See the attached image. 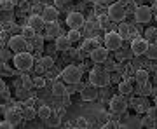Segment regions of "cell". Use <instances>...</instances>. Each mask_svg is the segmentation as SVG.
I'll return each instance as SVG.
<instances>
[{"label":"cell","instance_id":"1","mask_svg":"<svg viewBox=\"0 0 157 129\" xmlns=\"http://www.w3.org/2000/svg\"><path fill=\"white\" fill-rule=\"evenodd\" d=\"M112 75H110V72H107L105 68H93L89 72V84L96 85V87H107L110 82H112V79H110Z\"/></svg>","mask_w":157,"mask_h":129},{"label":"cell","instance_id":"2","mask_svg":"<svg viewBox=\"0 0 157 129\" xmlns=\"http://www.w3.org/2000/svg\"><path fill=\"white\" fill-rule=\"evenodd\" d=\"M12 63L14 68L19 72H28L30 68L33 66V56L30 54L28 51H23V52H16L12 56Z\"/></svg>","mask_w":157,"mask_h":129},{"label":"cell","instance_id":"3","mask_svg":"<svg viewBox=\"0 0 157 129\" xmlns=\"http://www.w3.org/2000/svg\"><path fill=\"white\" fill-rule=\"evenodd\" d=\"M61 77L67 84H78L82 79V66L77 65H68L65 70L61 72Z\"/></svg>","mask_w":157,"mask_h":129},{"label":"cell","instance_id":"4","mask_svg":"<svg viewBox=\"0 0 157 129\" xmlns=\"http://www.w3.org/2000/svg\"><path fill=\"white\" fill-rule=\"evenodd\" d=\"M108 16H110L112 21H117V23L119 21H124L126 16H128V9H126L124 4L115 2V4H112V6L108 7Z\"/></svg>","mask_w":157,"mask_h":129},{"label":"cell","instance_id":"5","mask_svg":"<svg viewBox=\"0 0 157 129\" xmlns=\"http://www.w3.org/2000/svg\"><path fill=\"white\" fill-rule=\"evenodd\" d=\"M122 42L124 39L119 35V32H108L107 35H105V47H107L108 51H119L121 47H122Z\"/></svg>","mask_w":157,"mask_h":129},{"label":"cell","instance_id":"6","mask_svg":"<svg viewBox=\"0 0 157 129\" xmlns=\"http://www.w3.org/2000/svg\"><path fill=\"white\" fill-rule=\"evenodd\" d=\"M9 49L12 52H23V51L30 49V42L23 35H12L9 40Z\"/></svg>","mask_w":157,"mask_h":129},{"label":"cell","instance_id":"7","mask_svg":"<svg viewBox=\"0 0 157 129\" xmlns=\"http://www.w3.org/2000/svg\"><path fill=\"white\" fill-rule=\"evenodd\" d=\"M126 108H128V101H126V98H124L122 94L113 96L112 100H110V112L112 113L121 115V113L126 112Z\"/></svg>","mask_w":157,"mask_h":129},{"label":"cell","instance_id":"8","mask_svg":"<svg viewBox=\"0 0 157 129\" xmlns=\"http://www.w3.org/2000/svg\"><path fill=\"white\" fill-rule=\"evenodd\" d=\"M67 25L70 26V30H80V28H84L86 17L80 12H70L67 16Z\"/></svg>","mask_w":157,"mask_h":129},{"label":"cell","instance_id":"9","mask_svg":"<svg viewBox=\"0 0 157 129\" xmlns=\"http://www.w3.org/2000/svg\"><path fill=\"white\" fill-rule=\"evenodd\" d=\"M135 19H136V23H140V25H145V23H148V21L152 19L150 7L138 6V7L135 9Z\"/></svg>","mask_w":157,"mask_h":129},{"label":"cell","instance_id":"10","mask_svg":"<svg viewBox=\"0 0 157 129\" xmlns=\"http://www.w3.org/2000/svg\"><path fill=\"white\" fill-rule=\"evenodd\" d=\"M91 61L94 63V65H101V63H105L108 59V49L105 45H98L93 52H91Z\"/></svg>","mask_w":157,"mask_h":129},{"label":"cell","instance_id":"11","mask_svg":"<svg viewBox=\"0 0 157 129\" xmlns=\"http://www.w3.org/2000/svg\"><path fill=\"white\" fill-rule=\"evenodd\" d=\"M148 40L147 39H135L131 42V52L135 54V56H141V54H145L147 49H148Z\"/></svg>","mask_w":157,"mask_h":129},{"label":"cell","instance_id":"12","mask_svg":"<svg viewBox=\"0 0 157 129\" xmlns=\"http://www.w3.org/2000/svg\"><path fill=\"white\" fill-rule=\"evenodd\" d=\"M100 87H96V85H93V84H87V85H84L82 89H80V98L84 101H94L96 98H98V94H100Z\"/></svg>","mask_w":157,"mask_h":129},{"label":"cell","instance_id":"13","mask_svg":"<svg viewBox=\"0 0 157 129\" xmlns=\"http://www.w3.org/2000/svg\"><path fill=\"white\" fill-rule=\"evenodd\" d=\"M96 47H98V40H96V39H87V40H84L82 47L78 49V52H80V58L91 56V52H93Z\"/></svg>","mask_w":157,"mask_h":129},{"label":"cell","instance_id":"14","mask_svg":"<svg viewBox=\"0 0 157 129\" xmlns=\"http://www.w3.org/2000/svg\"><path fill=\"white\" fill-rule=\"evenodd\" d=\"M45 35L44 39H54L56 40L58 37H59V25H58L56 21H51V23H45Z\"/></svg>","mask_w":157,"mask_h":129},{"label":"cell","instance_id":"15","mask_svg":"<svg viewBox=\"0 0 157 129\" xmlns=\"http://www.w3.org/2000/svg\"><path fill=\"white\" fill-rule=\"evenodd\" d=\"M28 25L39 33V32H42V30L45 28V19L42 17V14H33V16H30Z\"/></svg>","mask_w":157,"mask_h":129},{"label":"cell","instance_id":"16","mask_svg":"<svg viewBox=\"0 0 157 129\" xmlns=\"http://www.w3.org/2000/svg\"><path fill=\"white\" fill-rule=\"evenodd\" d=\"M56 51H59V52H67L68 49H70V45H72V42H70V39H68V35H59L56 39Z\"/></svg>","mask_w":157,"mask_h":129},{"label":"cell","instance_id":"17","mask_svg":"<svg viewBox=\"0 0 157 129\" xmlns=\"http://www.w3.org/2000/svg\"><path fill=\"white\" fill-rule=\"evenodd\" d=\"M58 16H59V12H58L56 7H44V11H42V17L45 19V23H51V21H56Z\"/></svg>","mask_w":157,"mask_h":129},{"label":"cell","instance_id":"18","mask_svg":"<svg viewBox=\"0 0 157 129\" xmlns=\"http://www.w3.org/2000/svg\"><path fill=\"white\" fill-rule=\"evenodd\" d=\"M21 119H23V115L19 113V110H16V108H7V112H6V120H9L12 126L19 124V122H21Z\"/></svg>","mask_w":157,"mask_h":129},{"label":"cell","instance_id":"19","mask_svg":"<svg viewBox=\"0 0 157 129\" xmlns=\"http://www.w3.org/2000/svg\"><path fill=\"white\" fill-rule=\"evenodd\" d=\"M119 35L122 37L124 40L126 39H133V33H136V30L131 26V25H128V23H122V25H119Z\"/></svg>","mask_w":157,"mask_h":129},{"label":"cell","instance_id":"20","mask_svg":"<svg viewBox=\"0 0 157 129\" xmlns=\"http://www.w3.org/2000/svg\"><path fill=\"white\" fill-rule=\"evenodd\" d=\"M52 94L56 96V98H63V96L67 94V85L63 84V82H59V80H56L52 84Z\"/></svg>","mask_w":157,"mask_h":129},{"label":"cell","instance_id":"21","mask_svg":"<svg viewBox=\"0 0 157 129\" xmlns=\"http://www.w3.org/2000/svg\"><path fill=\"white\" fill-rule=\"evenodd\" d=\"M45 124H47V126H49V127H59V126H61V115H58V113H51L49 117L45 119L44 120Z\"/></svg>","mask_w":157,"mask_h":129},{"label":"cell","instance_id":"22","mask_svg":"<svg viewBox=\"0 0 157 129\" xmlns=\"http://www.w3.org/2000/svg\"><path fill=\"white\" fill-rule=\"evenodd\" d=\"M136 93L140 96H148V94H152V84L147 80V82H141V84H138V89H136Z\"/></svg>","mask_w":157,"mask_h":129},{"label":"cell","instance_id":"23","mask_svg":"<svg viewBox=\"0 0 157 129\" xmlns=\"http://www.w3.org/2000/svg\"><path fill=\"white\" fill-rule=\"evenodd\" d=\"M119 93L122 96H128L133 93V85H131V82L129 80H121L119 82Z\"/></svg>","mask_w":157,"mask_h":129},{"label":"cell","instance_id":"24","mask_svg":"<svg viewBox=\"0 0 157 129\" xmlns=\"http://www.w3.org/2000/svg\"><path fill=\"white\" fill-rule=\"evenodd\" d=\"M44 37L42 35H35L32 40H28L30 42V47H33L35 51H42V47H44Z\"/></svg>","mask_w":157,"mask_h":129},{"label":"cell","instance_id":"25","mask_svg":"<svg viewBox=\"0 0 157 129\" xmlns=\"http://www.w3.org/2000/svg\"><path fill=\"white\" fill-rule=\"evenodd\" d=\"M51 113H52V108L49 107V105H42V107H39V110H37V115H39L40 119H47L51 115Z\"/></svg>","mask_w":157,"mask_h":129},{"label":"cell","instance_id":"26","mask_svg":"<svg viewBox=\"0 0 157 129\" xmlns=\"http://www.w3.org/2000/svg\"><path fill=\"white\" fill-rule=\"evenodd\" d=\"M133 105H135V108H136V112H147L148 110V107H147V101L143 100V96L141 98H138V100H135L133 101Z\"/></svg>","mask_w":157,"mask_h":129},{"label":"cell","instance_id":"27","mask_svg":"<svg viewBox=\"0 0 157 129\" xmlns=\"http://www.w3.org/2000/svg\"><path fill=\"white\" fill-rule=\"evenodd\" d=\"M21 35H23V37H25L26 40H32V39L35 37V35H37V32H35V30L32 28L30 25H26L25 28H21Z\"/></svg>","mask_w":157,"mask_h":129},{"label":"cell","instance_id":"28","mask_svg":"<svg viewBox=\"0 0 157 129\" xmlns=\"http://www.w3.org/2000/svg\"><path fill=\"white\" fill-rule=\"evenodd\" d=\"M23 119L25 120H32V119H35V115H37V112H35V108H30V107H25L21 112Z\"/></svg>","mask_w":157,"mask_h":129},{"label":"cell","instance_id":"29","mask_svg":"<svg viewBox=\"0 0 157 129\" xmlns=\"http://www.w3.org/2000/svg\"><path fill=\"white\" fill-rule=\"evenodd\" d=\"M135 80L138 82V84L147 82V80H148V72H147V70H138V72L135 73Z\"/></svg>","mask_w":157,"mask_h":129},{"label":"cell","instance_id":"30","mask_svg":"<svg viewBox=\"0 0 157 129\" xmlns=\"http://www.w3.org/2000/svg\"><path fill=\"white\" fill-rule=\"evenodd\" d=\"M145 54L148 59H157V44H148V49Z\"/></svg>","mask_w":157,"mask_h":129},{"label":"cell","instance_id":"31","mask_svg":"<svg viewBox=\"0 0 157 129\" xmlns=\"http://www.w3.org/2000/svg\"><path fill=\"white\" fill-rule=\"evenodd\" d=\"M39 63L42 65V68H44V70H49V68H52V66H54V61H52V58H49V56L42 58V59H40Z\"/></svg>","mask_w":157,"mask_h":129},{"label":"cell","instance_id":"32","mask_svg":"<svg viewBox=\"0 0 157 129\" xmlns=\"http://www.w3.org/2000/svg\"><path fill=\"white\" fill-rule=\"evenodd\" d=\"M105 70H107V72H113V70H119V65L115 61H113V59H110V58H108L107 61H105Z\"/></svg>","mask_w":157,"mask_h":129},{"label":"cell","instance_id":"33","mask_svg":"<svg viewBox=\"0 0 157 129\" xmlns=\"http://www.w3.org/2000/svg\"><path fill=\"white\" fill-rule=\"evenodd\" d=\"M145 35H147V40L152 44V42L157 39V28H148V30L145 32Z\"/></svg>","mask_w":157,"mask_h":129},{"label":"cell","instance_id":"34","mask_svg":"<svg viewBox=\"0 0 157 129\" xmlns=\"http://www.w3.org/2000/svg\"><path fill=\"white\" fill-rule=\"evenodd\" d=\"M68 39H70V42H77L78 39H80V30H70V32H68Z\"/></svg>","mask_w":157,"mask_h":129},{"label":"cell","instance_id":"35","mask_svg":"<svg viewBox=\"0 0 157 129\" xmlns=\"http://www.w3.org/2000/svg\"><path fill=\"white\" fill-rule=\"evenodd\" d=\"M44 85H45V79H44V77L35 75V77H33V87H39V89H42Z\"/></svg>","mask_w":157,"mask_h":129},{"label":"cell","instance_id":"36","mask_svg":"<svg viewBox=\"0 0 157 129\" xmlns=\"http://www.w3.org/2000/svg\"><path fill=\"white\" fill-rule=\"evenodd\" d=\"M75 126H77L78 129H87V119L86 117H78L77 122H75Z\"/></svg>","mask_w":157,"mask_h":129},{"label":"cell","instance_id":"37","mask_svg":"<svg viewBox=\"0 0 157 129\" xmlns=\"http://www.w3.org/2000/svg\"><path fill=\"white\" fill-rule=\"evenodd\" d=\"M21 80H23V85H25L26 89H30V87H33V79H30L28 75H23V77H21Z\"/></svg>","mask_w":157,"mask_h":129},{"label":"cell","instance_id":"38","mask_svg":"<svg viewBox=\"0 0 157 129\" xmlns=\"http://www.w3.org/2000/svg\"><path fill=\"white\" fill-rule=\"evenodd\" d=\"M98 21H100L101 28H105V26H108V25H110V16H100V17H98Z\"/></svg>","mask_w":157,"mask_h":129},{"label":"cell","instance_id":"39","mask_svg":"<svg viewBox=\"0 0 157 129\" xmlns=\"http://www.w3.org/2000/svg\"><path fill=\"white\" fill-rule=\"evenodd\" d=\"M0 58H2V61H7V59L11 58V52L7 49H0Z\"/></svg>","mask_w":157,"mask_h":129},{"label":"cell","instance_id":"40","mask_svg":"<svg viewBox=\"0 0 157 129\" xmlns=\"http://www.w3.org/2000/svg\"><path fill=\"white\" fill-rule=\"evenodd\" d=\"M0 129H14V126H12L9 120H2V122H0Z\"/></svg>","mask_w":157,"mask_h":129},{"label":"cell","instance_id":"41","mask_svg":"<svg viewBox=\"0 0 157 129\" xmlns=\"http://www.w3.org/2000/svg\"><path fill=\"white\" fill-rule=\"evenodd\" d=\"M61 100H63V107H70V94H65Z\"/></svg>","mask_w":157,"mask_h":129},{"label":"cell","instance_id":"42","mask_svg":"<svg viewBox=\"0 0 157 129\" xmlns=\"http://www.w3.org/2000/svg\"><path fill=\"white\" fill-rule=\"evenodd\" d=\"M25 107H30V108H33V107H35V100H33V98H28V100L25 101Z\"/></svg>","mask_w":157,"mask_h":129},{"label":"cell","instance_id":"43","mask_svg":"<svg viewBox=\"0 0 157 129\" xmlns=\"http://www.w3.org/2000/svg\"><path fill=\"white\" fill-rule=\"evenodd\" d=\"M6 91H7V84H6L2 79H0V94H4Z\"/></svg>","mask_w":157,"mask_h":129},{"label":"cell","instance_id":"44","mask_svg":"<svg viewBox=\"0 0 157 129\" xmlns=\"http://www.w3.org/2000/svg\"><path fill=\"white\" fill-rule=\"evenodd\" d=\"M68 2H70V0H56V6L58 7H63V6H67Z\"/></svg>","mask_w":157,"mask_h":129},{"label":"cell","instance_id":"45","mask_svg":"<svg viewBox=\"0 0 157 129\" xmlns=\"http://www.w3.org/2000/svg\"><path fill=\"white\" fill-rule=\"evenodd\" d=\"M110 79H112V82H115V84L121 82V77H117V75H113V77H110Z\"/></svg>","mask_w":157,"mask_h":129},{"label":"cell","instance_id":"46","mask_svg":"<svg viewBox=\"0 0 157 129\" xmlns=\"http://www.w3.org/2000/svg\"><path fill=\"white\" fill-rule=\"evenodd\" d=\"M6 112H7V108L4 107V105H0V113H4V115H6Z\"/></svg>","mask_w":157,"mask_h":129},{"label":"cell","instance_id":"47","mask_svg":"<svg viewBox=\"0 0 157 129\" xmlns=\"http://www.w3.org/2000/svg\"><path fill=\"white\" fill-rule=\"evenodd\" d=\"M115 129H128V126H124V124H119V126H117Z\"/></svg>","mask_w":157,"mask_h":129},{"label":"cell","instance_id":"48","mask_svg":"<svg viewBox=\"0 0 157 129\" xmlns=\"http://www.w3.org/2000/svg\"><path fill=\"white\" fill-rule=\"evenodd\" d=\"M152 94H154V96H157V87H155V89H152Z\"/></svg>","mask_w":157,"mask_h":129},{"label":"cell","instance_id":"49","mask_svg":"<svg viewBox=\"0 0 157 129\" xmlns=\"http://www.w3.org/2000/svg\"><path fill=\"white\" fill-rule=\"evenodd\" d=\"M154 105H155V107H157V96H155V100H154Z\"/></svg>","mask_w":157,"mask_h":129},{"label":"cell","instance_id":"50","mask_svg":"<svg viewBox=\"0 0 157 129\" xmlns=\"http://www.w3.org/2000/svg\"><path fill=\"white\" fill-rule=\"evenodd\" d=\"M155 84H157V72H155Z\"/></svg>","mask_w":157,"mask_h":129},{"label":"cell","instance_id":"51","mask_svg":"<svg viewBox=\"0 0 157 129\" xmlns=\"http://www.w3.org/2000/svg\"><path fill=\"white\" fill-rule=\"evenodd\" d=\"M155 21H157V14H155Z\"/></svg>","mask_w":157,"mask_h":129},{"label":"cell","instance_id":"52","mask_svg":"<svg viewBox=\"0 0 157 129\" xmlns=\"http://www.w3.org/2000/svg\"><path fill=\"white\" fill-rule=\"evenodd\" d=\"M0 72H2V70H0Z\"/></svg>","mask_w":157,"mask_h":129}]
</instances>
